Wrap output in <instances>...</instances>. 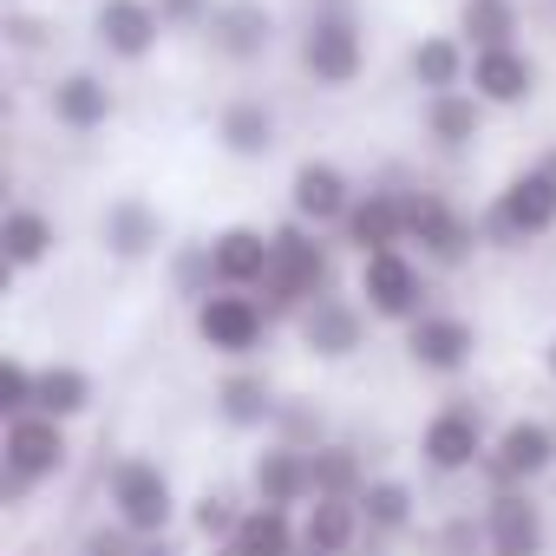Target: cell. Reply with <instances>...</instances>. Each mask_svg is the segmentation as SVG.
Returning a JSON list of instances; mask_svg holds the SVG:
<instances>
[{
    "instance_id": "6da1fadb",
    "label": "cell",
    "mask_w": 556,
    "mask_h": 556,
    "mask_svg": "<svg viewBox=\"0 0 556 556\" xmlns=\"http://www.w3.org/2000/svg\"><path fill=\"white\" fill-rule=\"evenodd\" d=\"M328 242H315L308 223H289V229H275V268H268V282H262V308L268 315H289V308H308L328 295Z\"/></svg>"
},
{
    "instance_id": "7a4b0ae2",
    "label": "cell",
    "mask_w": 556,
    "mask_h": 556,
    "mask_svg": "<svg viewBox=\"0 0 556 556\" xmlns=\"http://www.w3.org/2000/svg\"><path fill=\"white\" fill-rule=\"evenodd\" d=\"M302 66L315 86L341 92L361 79L367 66V47H361V27L348 14V0H315V14H308V34H302Z\"/></svg>"
},
{
    "instance_id": "3957f363",
    "label": "cell",
    "mask_w": 556,
    "mask_h": 556,
    "mask_svg": "<svg viewBox=\"0 0 556 556\" xmlns=\"http://www.w3.org/2000/svg\"><path fill=\"white\" fill-rule=\"evenodd\" d=\"M556 229V177L536 164V170H517L504 190H497V203H491V216H484V236L497 242V249H523V242H536V236H549Z\"/></svg>"
},
{
    "instance_id": "277c9868",
    "label": "cell",
    "mask_w": 556,
    "mask_h": 556,
    "mask_svg": "<svg viewBox=\"0 0 556 556\" xmlns=\"http://www.w3.org/2000/svg\"><path fill=\"white\" fill-rule=\"evenodd\" d=\"M361 295H367V308L380 315V321H419V315H432L426 308V275H419V262L406 255V249H380V255H361Z\"/></svg>"
},
{
    "instance_id": "5b68a950",
    "label": "cell",
    "mask_w": 556,
    "mask_h": 556,
    "mask_svg": "<svg viewBox=\"0 0 556 556\" xmlns=\"http://www.w3.org/2000/svg\"><path fill=\"white\" fill-rule=\"evenodd\" d=\"M262 334H268V308L255 302V295H242V289H216V295H203L197 302V341L210 348V354H255L262 348Z\"/></svg>"
},
{
    "instance_id": "8992f818",
    "label": "cell",
    "mask_w": 556,
    "mask_h": 556,
    "mask_svg": "<svg viewBox=\"0 0 556 556\" xmlns=\"http://www.w3.org/2000/svg\"><path fill=\"white\" fill-rule=\"evenodd\" d=\"M112 517L138 536H164V523L177 517V497H170V478L151 465V458H125L112 471Z\"/></svg>"
},
{
    "instance_id": "52a82bcc",
    "label": "cell",
    "mask_w": 556,
    "mask_h": 556,
    "mask_svg": "<svg viewBox=\"0 0 556 556\" xmlns=\"http://www.w3.org/2000/svg\"><path fill=\"white\" fill-rule=\"evenodd\" d=\"M406 242H419V255H426V262H445V268L478 249L471 223H465L439 190H413V197H406Z\"/></svg>"
},
{
    "instance_id": "ba28073f",
    "label": "cell",
    "mask_w": 556,
    "mask_h": 556,
    "mask_svg": "<svg viewBox=\"0 0 556 556\" xmlns=\"http://www.w3.org/2000/svg\"><path fill=\"white\" fill-rule=\"evenodd\" d=\"M66 426L60 419H47V413H27V419H8V432H0V465H8L14 478H27V484H40V478H53L60 465H66Z\"/></svg>"
},
{
    "instance_id": "9c48e42d",
    "label": "cell",
    "mask_w": 556,
    "mask_h": 556,
    "mask_svg": "<svg viewBox=\"0 0 556 556\" xmlns=\"http://www.w3.org/2000/svg\"><path fill=\"white\" fill-rule=\"evenodd\" d=\"M419 452H426L432 471H471V465L491 458V445H484V419H478L471 406H445V413L426 419Z\"/></svg>"
},
{
    "instance_id": "30bf717a",
    "label": "cell",
    "mask_w": 556,
    "mask_h": 556,
    "mask_svg": "<svg viewBox=\"0 0 556 556\" xmlns=\"http://www.w3.org/2000/svg\"><path fill=\"white\" fill-rule=\"evenodd\" d=\"M491 478L504 484V491H517V484H530V478H543L549 465H556V432L543 426V419H510L504 432H497V445H491Z\"/></svg>"
},
{
    "instance_id": "8fae6325",
    "label": "cell",
    "mask_w": 556,
    "mask_h": 556,
    "mask_svg": "<svg viewBox=\"0 0 556 556\" xmlns=\"http://www.w3.org/2000/svg\"><path fill=\"white\" fill-rule=\"evenodd\" d=\"M210 262H216V289H262L268 282V268H275V229L262 236V229H249V223H236V229H223L216 242H210Z\"/></svg>"
},
{
    "instance_id": "7c38bea8",
    "label": "cell",
    "mask_w": 556,
    "mask_h": 556,
    "mask_svg": "<svg viewBox=\"0 0 556 556\" xmlns=\"http://www.w3.org/2000/svg\"><path fill=\"white\" fill-rule=\"evenodd\" d=\"M543 543H549L543 510L523 491H497L491 510H484V549L491 556H543Z\"/></svg>"
},
{
    "instance_id": "4fadbf2b",
    "label": "cell",
    "mask_w": 556,
    "mask_h": 556,
    "mask_svg": "<svg viewBox=\"0 0 556 556\" xmlns=\"http://www.w3.org/2000/svg\"><path fill=\"white\" fill-rule=\"evenodd\" d=\"M471 348H478V334H471L465 315H419V321L406 328V354H413V367H426V374H458V367H471Z\"/></svg>"
},
{
    "instance_id": "5bb4252c",
    "label": "cell",
    "mask_w": 556,
    "mask_h": 556,
    "mask_svg": "<svg viewBox=\"0 0 556 556\" xmlns=\"http://www.w3.org/2000/svg\"><path fill=\"white\" fill-rule=\"evenodd\" d=\"M249 484H255V504H275V510H295V504H308V497H315L308 452H295V445H268V452H255V465H249Z\"/></svg>"
},
{
    "instance_id": "9a60e30c",
    "label": "cell",
    "mask_w": 556,
    "mask_h": 556,
    "mask_svg": "<svg viewBox=\"0 0 556 556\" xmlns=\"http://www.w3.org/2000/svg\"><path fill=\"white\" fill-rule=\"evenodd\" d=\"M302 341H308V354H321V361H348V354H361L367 321H361V308H354V302L321 295V302H308V308H302Z\"/></svg>"
},
{
    "instance_id": "2e32d148",
    "label": "cell",
    "mask_w": 556,
    "mask_h": 556,
    "mask_svg": "<svg viewBox=\"0 0 556 556\" xmlns=\"http://www.w3.org/2000/svg\"><path fill=\"white\" fill-rule=\"evenodd\" d=\"M92 34L112 60H144L157 47V8L151 0H105L92 14Z\"/></svg>"
},
{
    "instance_id": "e0dca14e",
    "label": "cell",
    "mask_w": 556,
    "mask_h": 556,
    "mask_svg": "<svg viewBox=\"0 0 556 556\" xmlns=\"http://www.w3.org/2000/svg\"><path fill=\"white\" fill-rule=\"evenodd\" d=\"M295 223H348V210H354V190H348V177H341V164H328V157H308L302 170H295Z\"/></svg>"
},
{
    "instance_id": "ac0fdd59",
    "label": "cell",
    "mask_w": 556,
    "mask_h": 556,
    "mask_svg": "<svg viewBox=\"0 0 556 556\" xmlns=\"http://www.w3.org/2000/svg\"><path fill=\"white\" fill-rule=\"evenodd\" d=\"M536 86V66L523 47H491V53H471V92L484 105H523Z\"/></svg>"
},
{
    "instance_id": "d6986e66",
    "label": "cell",
    "mask_w": 556,
    "mask_h": 556,
    "mask_svg": "<svg viewBox=\"0 0 556 556\" xmlns=\"http://www.w3.org/2000/svg\"><path fill=\"white\" fill-rule=\"evenodd\" d=\"M348 242L361 249V255H380V249H400L406 242V197H393V190H367V197H354V210H348Z\"/></svg>"
},
{
    "instance_id": "ffe728a7",
    "label": "cell",
    "mask_w": 556,
    "mask_h": 556,
    "mask_svg": "<svg viewBox=\"0 0 556 556\" xmlns=\"http://www.w3.org/2000/svg\"><path fill=\"white\" fill-rule=\"evenodd\" d=\"M210 40H216V53H229V60H262L268 40H275V21H268L262 0H229V8L210 14Z\"/></svg>"
},
{
    "instance_id": "44dd1931",
    "label": "cell",
    "mask_w": 556,
    "mask_h": 556,
    "mask_svg": "<svg viewBox=\"0 0 556 556\" xmlns=\"http://www.w3.org/2000/svg\"><path fill=\"white\" fill-rule=\"evenodd\" d=\"M229 549L236 556H302V523L289 510H275V504H249Z\"/></svg>"
},
{
    "instance_id": "7402d4cb",
    "label": "cell",
    "mask_w": 556,
    "mask_h": 556,
    "mask_svg": "<svg viewBox=\"0 0 556 556\" xmlns=\"http://www.w3.org/2000/svg\"><path fill=\"white\" fill-rule=\"evenodd\" d=\"M99 236H105V249H112L118 262H138V255H151V249L164 242V216H157L151 203H138V197H118V203L105 210Z\"/></svg>"
},
{
    "instance_id": "603a6c76",
    "label": "cell",
    "mask_w": 556,
    "mask_h": 556,
    "mask_svg": "<svg viewBox=\"0 0 556 556\" xmlns=\"http://www.w3.org/2000/svg\"><path fill=\"white\" fill-rule=\"evenodd\" d=\"M361 504L354 497H315L308 504V517H302V549H315V556H348L354 549V536H361Z\"/></svg>"
},
{
    "instance_id": "cb8c5ba5",
    "label": "cell",
    "mask_w": 556,
    "mask_h": 556,
    "mask_svg": "<svg viewBox=\"0 0 556 556\" xmlns=\"http://www.w3.org/2000/svg\"><path fill=\"white\" fill-rule=\"evenodd\" d=\"M216 413L236 426V432H255V426H275L282 419V400H275V387L262 374H229L216 387Z\"/></svg>"
},
{
    "instance_id": "d4e9b609",
    "label": "cell",
    "mask_w": 556,
    "mask_h": 556,
    "mask_svg": "<svg viewBox=\"0 0 556 556\" xmlns=\"http://www.w3.org/2000/svg\"><path fill=\"white\" fill-rule=\"evenodd\" d=\"M53 118H60L66 131H99V125L112 118V86H105L99 73H66V79L53 86Z\"/></svg>"
},
{
    "instance_id": "484cf974",
    "label": "cell",
    "mask_w": 556,
    "mask_h": 556,
    "mask_svg": "<svg viewBox=\"0 0 556 556\" xmlns=\"http://www.w3.org/2000/svg\"><path fill=\"white\" fill-rule=\"evenodd\" d=\"M413 86H419L426 99L458 92V86H465V40H452V34L419 40V47H413Z\"/></svg>"
},
{
    "instance_id": "4316f807",
    "label": "cell",
    "mask_w": 556,
    "mask_h": 556,
    "mask_svg": "<svg viewBox=\"0 0 556 556\" xmlns=\"http://www.w3.org/2000/svg\"><path fill=\"white\" fill-rule=\"evenodd\" d=\"M216 138H223V151H236V157H268V151H275V112H268L262 99H236V105H223Z\"/></svg>"
},
{
    "instance_id": "83f0119b",
    "label": "cell",
    "mask_w": 556,
    "mask_h": 556,
    "mask_svg": "<svg viewBox=\"0 0 556 556\" xmlns=\"http://www.w3.org/2000/svg\"><path fill=\"white\" fill-rule=\"evenodd\" d=\"M53 242H60V229H53V216L47 210H8V223H0V249H8V262L14 268H34V262H47L53 255Z\"/></svg>"
},
{
    "instance_id": "f1b7e54d",
    "label": "cell",
    "mask_w": 556,
    "mask_h": 556,
    "mask_svg": "<svg viewBox=\"0 0 556 556\" xmlns=\"http://www.w3.org/2000/svg\"><path fill=\"white\" fill-rule=\"evenodd\" d=\"M458 34H465L471 53L517 47V0H465V8H458Z\"/></svg>"
},
{
    "instance_id": "f546056e",
    "label": "cell",
    "mask_w": 556,
    "mask_h": 556,
    "mask_svg": "<svg viewBox=\"0 0 556 556\" xmlns=\"http://www.w3.org/2000/svg\"><path fill=\"white\" fill-rule=\"evenodd\" d=\"M308 478H315V497H354V504H361V491L374 484V478L361 471V452H354V445H315V452H308Z\"/></svg>"
},
{
    "instance_id": "4dcf8cb0",
    "label": "cell",
    "mask_w": 556,
    "mask_h": 556,
    "mask_svg": "<svg viewBox=\"0 0 556 556\" xmlns=\"http://www.w3.org/2000/svg\"><path fill=\"white\" fill-rule=\"evenodd\" d=\"M478 125H484V99H478V92H445V99L426 105V131H432L445 151H465V144L478 138Z\"/></svg>"
},
{
    "instance_id": "1f68e13d",
    "label": "cell",
    "mask_w": 556,
    "mask_h": 556,
    "mask_svg": "<svg viewBox=\"0 0 556 556\" xmlns=\"http://www.w3.org/2000/svg\"><path fill=\"white\" fill-rule=\"evenodd\" d=\"M92 406V374L86 367H40V400H34V413H47V419H79Z\"/></svg>"
},
{
    "instance_id": "d6a6232c",
    "label": "cell",
    "mask_w": 556,
    "mask_h": 556,
    "mask_svg": "<svg viewBox=\"0 0 556 556\" xmlns=\"http://www.w3.org/2000/svg\"><path fill=\"white\" fill-rule=\"evenodd\" d=\"M361 517H367V530L393 536V530L413 523V491H406L400 478H374V484L361 491Z\"/></svg>"
},
{
    "instance_id": "836d02e7",
    "label": "cell",
    "mask_w": 556,
    "mask_h": 556,
    "mask_svg": "<svg viewBox=\"0 0 556 556\" xmlns=\"http://www.w3.org/2000/svg\"><path fill=\"white\" fill-rule=\"evenodd\" d=\"M34 400H40V374H34L27 361H0V413H8V419H27Z\"/></svg>"
},
{
    "instance_id": "e575fe53",
    "label": "cell",
    "mask_w": 556,
    "mask_h": 556,
    "mask_svg": "<svg viewBox=\"0 0 556 556\" xmlns=\"http://www.w3.org/2000/svg\"><path fill=\"white\" fill-rule=\"evenodd\" d=\"M190 523H197V536H210V543H229V536H236V523H242V510H236L229 497L203 491V497L190 504Z\"/></svg>"
},
{
    "instance_id": "d590c367",
    "label": "cell",
    "mask_w": 556,
    "mask_h": 556,
    "mask_svg": "<svg viewBox=\"0 0 556 556\" xmlns=\"http://www.w3.org/2000/svg\"><path fill=\"white\" fill-rule=\"evenodd\" d=\"M282 445H295V452H315L321 445V413L315 406H282Z\"/></svg>"
},
{
    "instance_id": "8d00e7d4",
    "label": "cell",
    "mask_w": 556,
    "mask_h": 556,
    "mask_svg": "<svg viewBox=\"0 0 556 556\" xmlns=\"http://www.w3.org/2000/svg\"><path fill=\"white\" fill-rule=\"evenodd\" d=\"M210 282H216V262H210V242H203V249H184V255H177V289L203 302V295H210Z\"/></svg>"
},
{
    "instance_id": "74e56055",
    "label": "cell",
    "mask_w": 556,
    "mask_h": 556,
    "mask_svg": "<svg viewBox=\"0 0 556 556\" xmlns=\"http://www.w3.org/2000/svg\"><path fill=\"white\" fill-rule=\"evenodd\" d=\"M131 536H138V530H125V523H118V530H92V536H86V556H138L144 543H131Z\"/></svg>"
},
{
    "instance_id": "f35d334b",
    "label": "cell",
    "mask_w": 556,
    "mask_h": 556,
    "mask_svg": "<svg viewBox=\"0 0 556 556\" xmlns=\"http://www.w3.org/2000/svg\"><path fill=\"white\" fill-rule=\"evenodd\" d=\"M478 543H484V536H478V530H471L465 517H458V523L445 530V556H478Z\"/></svg>"
},
{
    "instance_id": "ab89813d",
    "label": "cell",
    "mask_w": 556,
    "mask_h": 556,
    "mask_svg": "<svg viewBox=\"0 0 556 556\" xmlns=\"http://www.w3.org/2000/svg\"><path fill=\"white\" fill-rule=\"evenodd\" d=\"M138 556H177V549H164V543H144V549H138Z\"/></svg>"
},
{
    "instance_id": "60d3db41",
    "label": "cell",
    "mask_w": 556,
    "mask_h": 556,
    "mask_svg": "<svg viewBox=\"0 0 556 556\" xmlns=\"http://www.w3.org/2000/svg\"><path fill=\"white\" fill-rule=\"evenodd\" d=\"M543 170H549V177H556V151H549V157H543Z\"/></svg>"
},
{
    "instance_id": "b9f144b4",
    "label": "cell",
    "mask_w": 556,
    "mask_h": 556,
    "mask_svg": "<svg viewBox=\"0 0 556 556\" xmlns=\"http://www.w3.org/2000/svg\"><path fill=\"white\" fill-rule=\"evenodd\" d=\"M549 380H556V341H549Z\"/></svg>"
},
{
    "instance_id": "7bdbcfd3",
    "label": "cell",
    "mask_w": 556,
    "mask_h": 556,
    "mask_svg": "<svg viewBox=\"0 0 556 556\" xmlns=\"http://www.w3.org/2000/svg\"><path fill=\"white\" fill-rule=\"evenodd\" d=\"M164 8H190V0H164Z\"/></svg>"
}]
</instances>
